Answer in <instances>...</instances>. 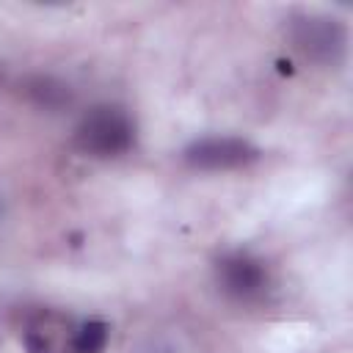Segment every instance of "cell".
I'll use <instances>...</instances> for the list:
<instances>
[{
	"instance_id": "1",
	"label": "cell",
	"mask_w": 353,
	"mask_h": 353,
	"mask_svg": "<svg viewBox=\"0 0 353 353\" xmlns=\"http://www.w3.org/2000/svg\"><path fill=\"white\" fill-rule=\"evenodd\" d=\"M72 141L74 149L88 157H119L135 143V124L127 110L116 105H97L80 119Z\"/></svg>"
},
{
	"instance_id": "2",
	"label": "cell",
	"mask_w": 353,
	"mask_h": 353,
	"mask_svg": "<svg viewBox=\"0 0 353 353\" xmlns=\"http://www.w3.org/2000/svg\"><path fill=\"white\" fill-rule=\"evenodd\" d=\"M215 281L234 303H262L270 292V273L262 259L248 251H229L215 262Z\"/></svg>"
},
{
	"instance_id": "3",
	"label": "cell",
	"mask_w": 353,
	"mask_h": 353,
	"mask_svg": "<svg viewBox=\"0 0 353 353\" xmlns=\"http://www.w3.org/2000/svg\"><path fill=\"white\" fill-rule=\"evenodd\" d=\"M290 39L292 47L317 61V63H339L345 58L347 47V30L339 19L323 17V14H301L290 22Z\"/></svg>"
},
{
	"instance_id": "4",
	"label": "cell",
	"mask_w": 353,
	"mask_h": 353,
	"mask_svg": "<svg viewBox=\"0 0 353 353\" xmlns=\"http://www.w3.org/2000/svg\"><path fill=\"white\" fill-rule=\"evenodd\" d=\"M77 320L58 309H39L22 325V345L28 353H74Z\"/></svg>"
},
{
	"instance_id": "5",
	"label": "cell",
	"mask_w": 353,
	"mask_h": 353,
	"mask_svg": "<svg viewBox=\"0 0 353 353\" xmlns=\"http://www.w3.org/2000/svg\"><path fill=\"white\" fill-rule=\"evenodd\" d=\"M185 163L199 171H229L243 168L259 157V149L243 138H201L182 152Z\"/></svg>"
},
{
	"instance_id": "6",
	"label": "cell",
	"mask_w": 353,
	"mask_h": 353,
	"mask_svg": "<svg viewBox=\"0 0 353 353\" xmlns=\"http://www.w3.org/2000/svg\"><path fill=\"white\" fill-rule=\"evenodd\" d=\"M108 325L102 320H88L77 325L74 336V353H102L108 345Z\"/></svg>"
},
{
	"instance_id": "7",
	"label": "cell",
	"mask_w": 353,
	"mask_h": 353,
	"mask_svg": "<svg viewBox=\"0 0 353 353\" xmlns=\"http://www.w3.org/2000/svg\"><path fill=\"white\" fill-rule=\"evenodd\" d=\"M33 94H36V99L39 102H44L47 108H55L58 102H63L66 99V91H63V85H52V80H36V85L30 88Z\"/></svg>"
}]
</instances>
